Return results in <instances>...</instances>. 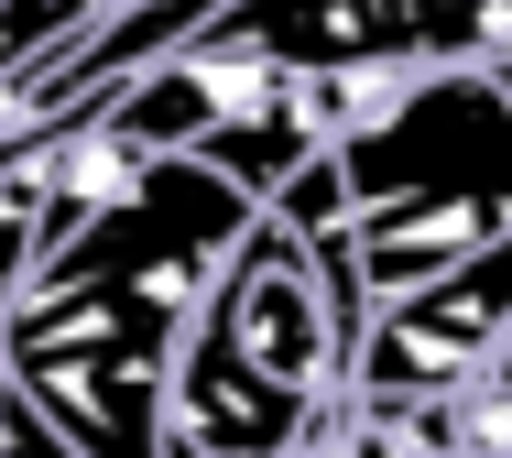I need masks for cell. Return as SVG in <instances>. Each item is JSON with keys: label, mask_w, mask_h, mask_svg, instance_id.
<instances>
[{"label": "cell", "mask_w": 512, "mask_h": 458, "mask_svg": "<svg viewBox=\"0 0 512 458\" xmlns=\"http://www.w3.org/2000/svg\"><path fill=\"white\" fill-rule=\"evenodd\" d=\"M502 339H512V229L371 317L349 393L360 404H447V393H469L502 360Z\"/></svg>", "instance_id": "obj_2"}, {"label": "cell", "mask_w": 512, "mask_h": 458, "mask_svg": "<svg viewBox=\"0 0 512 458\" xmlns=\"http://www.w3.org/2000/svg\"><path fill=\"white\" fill-rule=\"evenodd\" d=\"M197 44L273 77L360 66H512V0H229Z\"/></svg>", "instance_id": "obj_1"}, {"label": "cell", "mask_w": 512, "mask_h": 458, "mask_svg": "<svg viewBox=\"0 0 512 458\" xmlns=\"http://www.w3.org/2000/svg\"><path fill=\"white\" fill-rule=\"evenodd\" d=\"M22 273H33V219H22V208H0V306L22 295Z\"/></svg>", "instance_id": "obj_3"}]
</instances>
